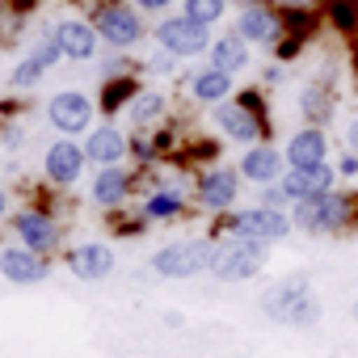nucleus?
I'll return each mask as SVG.
<instances>
[{
    "label": "nucleus",
    "mask_w": 358,
    "mask_h": 358,
    "mask_svg": "<svg viewBox=\"0 0 358 358\" xmlns=\"http://www.w3.org/2000/svg\"><path fill=\"white\" fill-rule=\"evenodd\" d=\"M270 262V245H257V241H241V236H228L215 245V262H211V274L220 282H249L266 270Z\"/></svg>",
    "instance_id": "6"
},
{
    "label": "nucleus",
    "mask_w": 358,
    "mask_h": 358,
    "mask_svg": "<svg viewBox=\"0 0 358 358\" xmlns=\"http://www.w3.org/2000/svg\"><path fill=\"white\" fill-rule=\"evenodd\" d=\"M232 5H236V9H241V5H253V0H232Z\"/></svg>",
    "instance_id": "41"
},
{
    "label": "nucleus",
    "mask_w": 358,
    "mask_h": 358,
    "mask_svg": "<svg viewBox=\"0 0 358 358\" xmlns=\"http://www.w3.org/2000/svg\"><path fill=\"white\" fill-rule=\"evenodd\" d=\"M350 312H354V320H358V299H354V308H350Z\"/></svg>",
    "instance_id": "42"
},
{
    "label": "nucleus",
    "mask_w": 358,
    "mask_h": 358,
    "mask_svg": "<svg viewBox=\"0 0 358 358\" xmlns=\"http://www.w3.org/2000/svg\"><path fill=\"white\" fill-rule=\"evenodd\" d=\"M236 93V76L232 72H220V68H199V72H190V97L199 101V106H220V101H228Z\"/></svg>",
    "instance_id": "22"
},
{
    "label": "nucleus",
    "mask_w": 358,
    "mask_h": 358,
    "mask_svg": "<svg viewBox=\"0 0 358 358\" xmlns=\"http://www.w3.org/2000/svg\"><path fill=\"white\" fill-rule=\"evenodd\" d=\"M354 215H358V199L337 194V190H329L320 199H303V203L291 207V224L308 236H333V232L350 228Z\"/></svg>",
    "instance_id": "3"
},
{
    "label": "nucleus",
    "mask_w": 358,
    "mask_h": 358,
    "mask_svg": "<svg viewBox=\"0 0 358 358\" xmlns=\"http://www.w3.org/2000/svg\"><path fill=\"white\" fill-rule=\"evenodd\" d=\"M43 76H47V68H43L34 55H26V59H22L13 72H9V89H34Z\"/></svg>",
    "instance_id": "31"
},
{
    "label": "nucleus",
    "mask_w": 358,
    "mask_h": 358,
    "mask_svg": "<svg viewBox=\"0 0 358 358\" xmlns=\"http://www.w3.org/2000/svg\"><path fill=\"white\" fill-rule=\"evenodd\" d=\"M211 118H215V127H220L232 143L253 148V143H266V139H270V110H266V93H262V89H241V93H232L228 101L211 106Z\"/></svg>",
    "instance_id": "1"
},
{
    "label": "nucleus",
    "mask_w": 358,
    "mask_h": 358,
    "mask_svg": "<svg viewBox=\"0 0 358 358\" xmlns=\"http://www.w3.org/2000/svg\"><path fill=\"white\" fill-rule=\"evenodd\" d=\"M148 72H156V76H169V72H177V59L169 55V51H152V59H148Z\"/></svg>",
    "instance_id": "33"
},
{
    "label": "nucleus",
    "mask_w": 358,
    "mask_h": 358,
    "mask_svg": "<svg viewBox=\"0 0 358 358\" xmlns=\"http://www.w3.org/2000/svg\"><path fill=\"white\" fill-rule=\"evenodd\" d=\"M337 177H358V152H341V160H337Z\"/></svg>",
    "instance_id": "37"
},
{
    "label": "nucleus",
    "mask_w": 358,
    "mask_h": 358,
    "mask_svg": "<svg viewBox=\"0 0 358 358\" xmlns=\"http://www.w3.org/2000/svg\"><path fill=\"white\" fill-rule=\"evenodd\" d=\"M282 160H287V169L324 164V160H329V135H324V127H299V131L287 139Z\"/></svg>",
    "instance_id": "17"
},
{
    "label": "nucleus",
    "mask_w": 358,
    "mask_h": 358,
    "mask_svg": "<svg viewBox=\"0 0 358 358\" xmlns=\"http://www.w3.org/2000/svg\"><path fill=\"white\" fill-rule=\"evenodd\" d=\"M282 80H287V64H278V59H274V64L262 72V89H274V85H282Z\"/></svg>",
    "instance_id": "35"
},
{
    "label": "nucleus",
    "mask_w": 358,
    "mask_h": 358,
    "mask_svg": "<svg viewBox=\"0 0 358 358\" xmlns=\"http://www.w3.org/2000/svg\"><path fill=\"white\" fill-rule=\"evenodd\" d=\"M85 148L76 139H55L43 156V173H47V182L55 186H76L80 182V173H85Z\"/></svg>",
    "instance_id": "13"
},
{
    "label": "nucleus",
    "mask_w": 358,
    "mask_h": 358,
    "mask_svg": "<svg viewBox=\"0 0 358 358\" xmlns=\"http://www.w3.org/2000/svg\"><path fill=\"white\" fill-rule=\"evenodd\" d=\"M164 110H169V101H164V93H156V89H143V93H135V97H131V118H135L139 127L156 122Z\"/></svg>",
    "instance_id": "29"
},
{
    "label": "nucleus",
    "mask_w": 358,
    "mask_h": 358,
    "mask_svg": "<svg viewBox=\"0 0 358 358\" xmlns=\"http://www.w3.org/2000/svg\"><path fill=\"white\" fill-rule=\"evenodd\" d=\"M68 270H72L80 282H101V278H110V270H114V249H110V245H97V241H85V245L68 249Z\"/></svg>",
    "instance_id": "18"
},
{
    "label": "nucleus",
    "mask_w": 358,
    "mask_h": 358,
    "mask_svg": "<svg viewBox=\"0 0 358 358\" xmlns=\"http://www.w3.org/2000/svg\"><path fill=\"white\" fill-rule=\"evenodd\" d=\"M89 22H93L97 38H101L110 51H131V47H139L143 34H148L143 13L131 5V0H101Z\"/></svg>",
    "instance_id": "5"
},
{
    "label": "nucleus",
    "mask_w": 358,
    "mask_h": 358,
    "mask_svg": "<svg viewBox=\"0 0 358 358\" xmlns=\"http://www.w3.org/2000/svg\"><path fill=\"white\" fill-rule=\"evenodd\" d=\"M131 5H135L139 13H169L177 0H131Z\"/></svg>",
    "instance_id": "36"
},
{
    "label": "nucleus",
    "mask_w": 358,
    "mask_h": 358,
    "mask_svg": "<svg viewBox=\"0 0 358 358\" xmlns=\"http://www.w3.org/2000/svg\"><path fill=\"white\" fill-rule=\"evenodd\" d=\"M13 232L22 236L26 249H34V253H43V257L59 245V228H55V220H51L47 211H22V215L13 220Z\"/></svg>",
    "instance_id": "20"
},
{
    "label": "nucleus",
    "mask_w": 358,
    "mask_h": 358,
    "mask_svg": "<svg viewBox=\"0 0 358 358\" xmlns=\"http://www.w3.org/2000/svg\"><path fill=\"white\" fill-rule=\"evenodd\" d=\"M299 114H303L308 127L333 122V114H337V89H333L329 80H308V85L299 89Z\"/></svg>",
    "instance_id": "21"
},
{
    "label": "nucleus",
    "mask_w": 358,
    "mask_h": 358,
    "mask_svg": "<svg viewBox=\"0 0 358 358\" xmlns=\"http://www.w3.org/2000/svg\"><path fill=\"white\" fill-rule=\"evenodd\" d=\"M291 215L278 211V207H245V211H232L224 220V232L228 236H241V241H257V245H278L291 236Z\"/></svg>",
    "instance_id": "8"
},
{
    "label": "nucleus",
    "mask_w": 358,
    "mask_h": 358,
    "mask_svg": "<svg viewBox=\"0 0 358 358\" xmlns=\"http://www.w3.org/2000/svg\"><path fill=\"white\" fill-rule=\"evenodd\" d=\"M274 9H282V13H316L324 0H270Z\"/></svg>",
    "instance_id": "32"
},
{
    "label": "nucleus",
    "mask_w": 358,
    "mask_h": 358,
    "mask_svg": "<svg viewBox=\"0 0 358 358\" xmlns=\"http://www.w3.org/2000/svg\"><path fill=\"white\" fill-rule=\"evenodd\" d=\"M215 245H220V236L173 241V245H164V249L152 253V270H156L160 278H199V274H211Z\"/></svg>",
    "instance_id": "4"
},
{
    "label": "nucleus",
    "mask_w": 358,
    "mask_h": 358,
    "mask_svg": "<svg viewBox=\"0 0 358 358\" xmlns=\"http://www.w3.org/2000/svg\"><path fill=\"white\" fill-rule=\"evenodd\" d=\"M232 9V0H182V13L199 26H220Z\"/></svg>",
    "instance_id": "28"
},
{
    "label": "nucleus",
    "mask_w": 358,
    "mask_h": 358,
    "mask_svg": "<svg viewBox=\"0 0 358 358\" xmlns=\"http://www.w3.org/2000/svg\"><path fill=\"white\" fill-rule=\"evenodd\" d=\"M47 118H51L55 131L80 135V131L93 127V97L80 93V89H64V93H55V97L47 101Z\"/></svg>",
    "instance_id": "11"
},
{
    "label": "nucleus",
    "mask_w": 358,
    "mask_h": 358,
    "mask_svg": "<svg viewBox=\"0 0 358 358\" xmlns=\"http://www.w3.org/2000/svg\"><path fill=\"white\" fill-rule=\"evenodd\" d=\"M139 93V80H135V72H127V76H106V85H101V114L110 118V114H118L131 97Z\"/></svg>",
    "instance_id": "25"
},
{
    "label": "nucleus",
    "mask_w": 358,
    "mask_h": 358,
    "mask_svg": "<svg viewBox=\"0 0 358 358\" xmlns=\"http://www.w3.org/2000/svg\"><path fill=\"white\" fill-rule=\"evenodd\" d=\"M0 26H5V5H0Z\"/></svg>",
    "instance_id": "43"
},
{
    "label": "nucleus",
    "mask_w": 358,
    "mask_h": 358,
    "mask_svg": "<svg viewBox=\"0 0 358 358\" xmlns=\"http://www.w3.org/2000/svg\"><path fill=\"white\" fill-rule=\"evenodd\" d=\"M152 38H156V47L169 51L173 59H199V55L211 51V26H199V22H190L186 13H164V17L156 22Z\"/></svg>",
    "instance_id": "7"
},
{
    "label": "nucleus",
    "mask_w": 358,
    "mask_h": 358,
    "mask_svg": "<svg viewBox=\"0 0 358 358\" xmlns=\"http://www.w3.org/2000/svg\"><path fill=\"white\" fill-rule=\"evenodd\" d=\"M262 312L274 324H291V329H312L320 320V299L312 291L308 274H287L278 278L266 295H262Z\"/></svg>",
    "instance_id": "2"
},
{
    "label": "nucleus",
    "mask_w": 358,
    "mask_h": 358,
    "mask_svg": "<svg viewBox=\"0 0 358 358\" xmlns=\"http://www.w3.org/2000/svg\"><path fill=\"white\" fill-rule=\"evenodd\" d=\"M241 199V169L232 164H215L199 177V203L207 211H232Z\"/></svg>",
    "instance_id": "12"
},
{
    "label": "nucleus",
    "mask_w": 358,
    "mask_h": 358,
    "mask_svg": "<svg viewBox=\"0 0 358 358\" xmlns=\"http://www.w3.org/2000/svg\"><path fill=\"white\" fill-rule=\"evenodd\" d=\"M182 211H186L182 190H156V194H148V203H143V220H177Z\"/></svg>",
    "instance_id": "26"
},
{
    "label": "nucleus",
    "mask_w": 358,
    "mask_h": 358,
    "mask_svg": "<svg viewBox=\"0 0 358 358\" xmlns=\"http://www.w3.org/2000/svg\"><path fill=\"white\" fill-rule=\"evenodd\" d=\"M9 211V199H5V190H0V215H5Z\"/></svg>",
    "instance_id": "40"
},
{
    "label": "nucleus",
    "mask_w": 358,
    "mask_h": 358,
    "mask_svg": "<svg viewBox=\"0 0 358 358\" xmlns=\"http://www.w3.org/2000/svg\"><path fill=\"white\" fill-rule=\"evenodd\" d=\"M262 207H278V211H282V207H291L278 182H274V186H262Z\"/></svg>",
    "instance_id": "34"
},
{
    "label": "nucleus",
    "mask_w": 358,
    "mask_h": 358,
    "mask_svg": "<svg viewBox=\"0 0 358 358\" xmlns=\"http://www.w3.org/2000/svg\"><path fill=\"white\" fill-rule=\"evenodd\" d=\"M30 55H34V59H38V64L47 68V72H51V68H55V64L64 59V47H59V38H55V26H51V30H43V34L34 38Z\"/></svg>",
    "instance_id": "30"
},
{
    "label": "nucleus",
    "mask_w": 358,
    "mask_h": 358,
    "mask_svg": "<svg viewBox=\"0 0 358 358\" xmlns=\"http://www.w3.org/2000/svg\"><path fill=\"white\" fill-rule=\"evenodd\" d=\"M55 38H59V47H64V59H76V64L93 59L97 47H101V38H97V30H93L89 17H64V22L55 26Z\"/></svg>",
    "instance_id": "16"
},
{
    "label": "nucleus",
    "mask_w": 358,
    "mask_h": 358,
    "mask_svg": "<svg viewBox=\"0 0 358 358\" xmlns=\"http://www.w3.org/2000/svg\"><path fill=\"white\" fill-rule=\"evenodd\" d=\"M0 274H5L9 282H17V287H34L51 270H47V257L43 253H34L26 245H5V249H0Z\"/></svg>",
    "instance_id": "15"
},
{
    "label": "nucleus",
    "mask_w": 358,
    "mask_h": 358,
    "mask_svg": "<svg viewBox=\"0 0 358 358\" xmlns=\"http://www.w3.org/2000/svg\"><path fill=\"white\" fill-rule=\"evenodd\" d=\"M324 17L337 34L354 38L358 34V0H324Z\"/></svg>",
    "instance_id": "27"
},
{
    "label": "nucleus",
    "mask_w": 358,
    "mask_h": 358,
    "mask_svg": "<svg viewBox=\"0 0 358 358\" xmlns=\"http://www.w3.org/2000/svg\"><path fill=\"white\" fill-rule=\"evenodd\" d=\"M22 139H26V131H22V127L5 131V148H22Z\"/></svg>",
    "instance_id": "39"
},
{
    "label": "nucleus",
    "mask_w": 358,
    "mask_h": 358,
    "mask_svg": "<svg viewBox=\"0 0 358 358\" xmlns=\"http://www.w3.org/2000/svg\"><path fill=\"white\" fill-rule=\"evenodd\" d=\"M127 190H131L127 169H118V164H101V173L93 177V203H101V207H118V203H127Z\"/></svg>",
    "instance_id": "24"
},
{
    "label": "nucleus",
    "mask_w": 358,
    "mask_h": 358,
    "mask_svg": "<svg viewBox=\"0 0 358 358\" xmlns=\"http://www.w3.org/2000/svg\"><path fill=\"white\" fill-rule=\"evenodd\" d=\"M241 182H253V186H274L278 177L287 173V160H282V152L266 139V143H253V148H245V156H241Z\"/></svg>",
    "instance_id": "14"
},
{
    "label": "nucleus",
    "mask_w": 358,
    "mask_h": 358,
    "mask_svg": "<svg viewBox=\"0 0 358 358\" xmlns=\"http://www.w3.org/2000/svg\"><path fill=\"white\" fill-rule=\"evenodd\" d=\"M232 30H236L249 47H266V51H270V47L287 34V17H282V9L270 5V0H253V5H241V9H236Z\"/></svg>",
    "instance_id": "9"
},
{
    "label": "nucleus",
    "mask_w": 358,
    "mask_h": 358,
    "mask_svg": "<svg viewBox=\"0 0 358 358\" xmlns=\"http://www.w3.org/2000/svg\"><path fill=\"white\" fill-rule=\"evenodd\" d=\"M278 186H282V194H287V203L295 207V203H303V199H320V194H329L333 186H337V169L324 160V164H303V169H287L282 177H278Z\"/></svg>",
    "instance_id": "10"
},
{
    "label": "nucleus",
    "mask_w": 358,
    "mask_h": 358,
    "mask_svg": "<svg viewBox=\"0 0 358 358\" xmlns=\"http://www.w3.org/2000/svg\"><path fill=\"white\" fill-rule=\"evenodd\" d=\"M345 152H358V118L345 122Z\"/></svg>",
    "instance_id": "38"
},
{
    "label": "nucleus",
    "mask_w": 358,
    "mask_h": 358,
    "mask_svg": "<svg viewBox=\"0 0 358 358\" xmlns=\"http://www.w3.org/2000/svg\"><path fill=\"white\" fill-rule=\"evenodd\" d=\"M127 152H131V139H127L118 127H97V131L89 135V143H85V156L97 160V164H118Z\"/></svg>",
    "instance_id": "23"
},
{
    "label": "nucleus",
    "mask_w": 358,
    "mask_h": 358,
    "mask_svg": "<svg viewBox=\"0 0 358 358\" xmlns=\"http://www.w3.org/2000/svg\"><path fill=\"white\" fill-rule=\"evenodd\" d=\"M211 68H220V72H232V76H241V72H249L253 68V47L236 34V30H224V34H215L211 38Z\"/></svg>",
    "instance_id": "19"
}]
</instances>
